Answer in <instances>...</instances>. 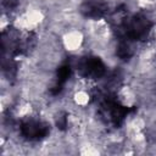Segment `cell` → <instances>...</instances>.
Returning <instances> with one entry per match:
<instances>
[{
    "label": "cell",
    "mask_w": 156,
    "mask_h": 156,
    "mask_svg": "<svg viewBox=\"0 0 156 156\" xmlns=\"http://www.w3.org/2000/svg\"><path fill=\"white\" fill-rule=\"evenodd\" d=\"M58 43L65 54L69 56L80 55L88 51V38L83 27H66L58 37Z\"/></svg>",
    "instance_id": "1"
},
{
    "label": "cell",
    "mask_w": 156,
    "mask_h": 156,
    "mask_svg": "<svg viewBox=\"0 0 156 156\" xmlns=\"http://www.w3.org/2000/svg\"><path fill=\"white\" fill-rule=\"evenodd\" d=\"M112 100L121 108L126 111H132L140 106L141 95H140L138 87L134 83L126 80V82L119 83L116 87L112 94Z\"/></svg>",
    "instance_id": "2"
}]
</instances>
